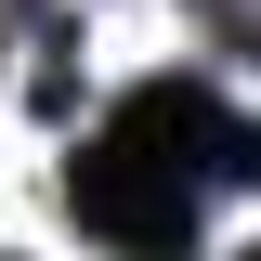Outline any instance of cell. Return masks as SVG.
<instances>
[{"instance_id":"6da1fadb","label":"cell","mask_w":261,"mask_h":261,"mask_svg":"<svg viewBox=\"0 0 261 261\" xmlns=\"http://www.w3.org/2000/svg\"><path fill=\"white\" fill-rule=\"evenodd\" d=\"M248 170H261V130L235 118L209 79H144V92L79 144L65 209H79L92 235H118V248H170V235H196L209 196L248 183Z\"/></svg>"},{"instance_id":"7a4b0ae2","label":"cell","mask_w":261,"mask_h":261,"mask_svg":"<svg viewBox=\"0 0 261 261\" xmlns=\"http://www.w3.org/2000/svg\"><path fill=\"white\" fill-rule=\"evenodd\" d=\"M196 13H209V27H222L235 53H261V0H196Z\"/></svg>"}]
</instances>
